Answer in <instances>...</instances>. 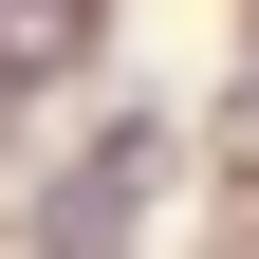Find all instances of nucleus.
I'll return each mask as SVG.
<instances>
[{
	"mask_svg": "<svg viewBox=\"0 0 259 259\" xmlns=\"http://www.w3.org/2000/svg\"><path fill=\"white\" fill-rule=\"evenodd\" d=\"M148 185H167V130L111 111V130H93V167H74V185H37V259H130Z\"/></svg>",
	"mask_w": 259,
	"mask_h": 259,
	"instance_id": "f257e3e1",
	"label": "nucleus"
},
{
	"mask_svg": "<svg viewBox=\"0 0 259 259\" xmlns=\"http://www.w3.org/2000/svg\"><path fill=\"white\" fill-rule=\"evenodd\" d=\"M93 37H111V0H0V93L19 74H74Z\"/></svg>",
	"mask_w": 259,
	"mask_h": 259,
	"instance_id": "f03ea898",
	"label": "nucleus"
}]
</instances>
